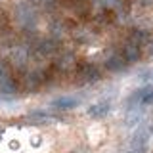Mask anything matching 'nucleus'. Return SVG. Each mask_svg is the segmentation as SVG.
Returning <instances> with one entry per match:
<instances>
[{"label": "nucleus", "mask_w": 153, "mask_h": 153, "mask_svg": "<svg viewBox=\"0 0 153 153\" xmlns=\"http://www.w3.org/2000/svg\"><path fill=\"white\" fill-rule=\"evenodd\" d=\"M109 111H111V102H107V100H103V102L94 103V105L88 107V115L94 117V119H103Z\"/></svg>", "instance_id": "nucleus-6"}, {"label": "nucleus", "mask_w": 153, "mask_h": 153, "mask_svg": "<svg viewBox=\"0 0 153 153\" xmlns=\"http://www.w3.org/2000/svg\"><path fill=\"white\" fill-rule=\"evenodd\" d=\"M130 40H134L136 44H140V46H146V44H149L151 36H149V33H147V31L136 29V31H132V33H130Z\"/></svg>", "instance_id": "nucleus-9"}, {"label": "nucleus", "mask_w": 153, "mask_h": 153, "mask_svg": "<svg viewBox=\"0 0 153 153\" xmlns=\"http://www.w3.org/2000/svg\"><path fill=\"white\" fill-rule=\"evenodd\" d=\"M121 54H123V57L128 61V63H136V61L142 57V46L136 44L134 40H130V38H128V40L124 42Z\"/></svg>", "instance_id": "nucleus-4"}, {"label": "nucleus", "mask_w": 153, "mask_h": 153, "mask_svg": "<svg viewBox=\"0 0 153 153\" xmlns=\"http://www.w3.org/2000/svg\"><path fill=\"white\" fill-rule=\"evenodd\" d=\"M12 59H13V63L17 67H23L25 61H27V50L25 48H16V52L12 54Z\"/></svg>", "instance_id": "nucleus-10"}, {"label": "nucleus", "mask_w": 153, "mask_h": 153, "mask_svg": "<svg viewBox=\"0 0 153 153\" xmlns=\"http://www.w3.org/2000/svg\"><path fill=\"white\" fill-rule=\"evenodd\" d=\"M56 50H57V46H56L54 40H44V42H40V44H38V52H40V54H44V56L54 54Z\"/></svg>", "instance_id": "nucleus-11"}, {"label": "nucleus", "mask_w": 153, "mask_h": 153, "mask_svg": "<svg viewBox=\"0 0 153 153\" xmlns=\"http://www.w3.org/2000/svg\"><path fill=\"white\" fill-rule=\"evenodd\" d=\"M149 54L153 56V38H151V40H149Z\"/></svg>", "instance_id": "nucleus-13"}, {"label": "nucleus", "mask_w": 153, "mask_h": 153, "mask_svg": "<svg viewBox=\"0 0 153 153\" xmlns=\"http://www.w3.org/2000/svg\"><path fill=\"white\" fill-rule=\"evenodd\" d=\"M149 132H153V124H151V128H149Z\"/></svg>", "instance_id": "nucleus-14"}, {"label": "nucleus", "mask_w": 153, "mask_h": 153, "mask_svg": "<svg viewBox=\"0 0 153 153\" xmlns=\"http://www.w3.org/2000/svg\"><path fill=\"white\" fill-rule=\"evenodd\" d=\"M76 76L80 84H90L100 80V69L94 63H80L76 65Z\"/></svg>", "instance_id": "nucleus-2"}, {"label": "nucleus", "mask_w": 153, "mask_h": 153, "mask_svg": "<svg viewBox=\"0 0 153 153\" xmlns=\"http://www.w3.org/2000/svg\"><path fill=\"white\" fill-rule=\"evenodd\" d=\"M0 92L2 94H16L17 92V80L13 79L12 69L6 61H0Z\"/></svg>", "instance_id": "nucleus-1"}, {"label": "nucleus", "mask_w": 153, "mask_h": 153, "mask_svg": "<svg viewBox=\"0 0 153 153\" xmlns=\"http://www.w3.org/2000/svg\"><path fill=\"white\" fill-rule=\"evenodd\" d=\"M52 105L56 109H59V111H67V109H75L79 105V100L76 98H57V100H54Z\"/></svg>", "instance_id": "nucleus-8"}, {"label": "nucleus", "mask_w": 153, "mask_h": 153, "mask_svg": "<svg viewBox=\"0 0 153 153\" xmlns=\"http://www.w3.org/2000/svg\"><path fill=\"white\" fill-rule=\"evenodd\" d=\"M153 103V86H146L142 88V107Z\"/></svg>", "instance_id": "nucleus-12"}, {"label": "nucleus", "mask_w": 153, "mask_h": 153, "mask_svg": "<svg viewBox=\"0 0 153 153\" xmlns=\"http://www.w3.org/2000/svg\"><path fill=\"white\" fill-rule=\"evenodd\" d=\"M126 65H128V61L123 57L121 52H115V54H111V56L107 57V59H105V67H107L109 71H113V73L126 69Z\"/></svg>", "instance_id": "nucleus-5"}, {"label": "nucleus", "mask_w": 153, "mask_h": 153, "mask_svg": "<svg viewBox=\"0 0 153 153\" xmlns=\"http://www.w3.org/2000/svg\"><path fill=\"white\" fill-rule=\"evenodd\" d=\"M147 128H138L132 136V142H130V153H146L147 149Z\"/></svg>", "instance_id": "nucleus-3"}, {"label": "nucleus", "mask_w": 153, "mask_h": 153, "mask_svg": "<svg viewBox=\"0 0 153 153\" xmlns=\"http://www.w3.org/2000/svg\"><path fill=\"white\" fill-rule=\"evenodd\" d=\"M76 67V61H75V57L71 56V54H67L63 57H59V59L56 61V65H54V69L56 71H61V73H69V71H73Z\"/></svg>", "instance_id": "nucleus-7"}]
</instances>
